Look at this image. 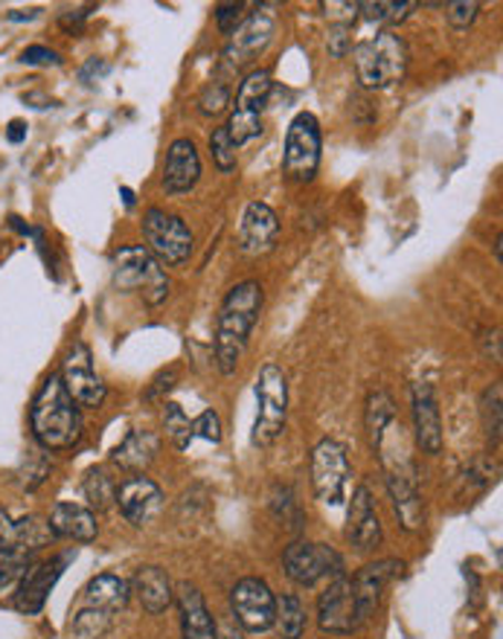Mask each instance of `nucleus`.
I'll use <instances>...</instances> for the list:
<instances>
[{
  "instance_id": "4468645a",
  "label": "nucleus",
  "mask_w": 503,
  "mask_h": 639,
  "mask_svg": "<svg viewBox=\"0 0 503 639\" xmlns=\"http://www.w3.org/2000/svg\"><path fill=\"white\" fill-rule=\"evenodd\" d=\"M230 610L244 631H271L276 622V596L262 578H242L230 590Z\"/></svg>"
},
{
  "instance_id": "ea45409f",
  "label": "nucleus",
  "mask_w": 503,
  "mask_h": 639,
  "mask_svg": "<svg viewBox=\"0 0 503 639\" xmlns=\"http://www.w3.org/2000/svg\"><path fill=\"white\" fill-rule=\"evenodd\" d=\"M353 27L349 24H329V35H326V50H329L332 59H340L346 55L349 44H353Z\"/></svg>"
},
{
  "instance_id": "ddd939ff",
  "label": "nucleus",
  "mask_w": 503,
  "mask_h": 639,
  "mask_svg": "<svg viewBox=\"0 0 503 639\" xmlns=\"http://www.w3.org/2000/svg\"><path fill=\"white\" fill-rule=\"evenodd\" d=\"M285 576L300 587H315L321 578L344 576V558L332 546L297 541L283 553Z\"/></svg>"
},
{
  "instance_id": "4be33fe9",
  "label": "nucleus",
  "mask_w": 503,
  "mask_h": 639,
  "mask_svg": "<svg viewBox=\"0 0 503 639\" xmlns=\"http://www.w3.org/2000/svg\"><path fill=\"white\" fill-rule=\"evenodd\" d=\"M401 569H405V564L396 562V558H385V562L367 564V567L355 576L353 590H355V605H358V619H361V622H367V619L376 614L387 585L399 576Z\"/></svg>"
},
{
  "instance_id": "bb28decb",
  "label": "nucleus",
  "mask_w": 503,
  "mask_h": 639,
  "mask_svg": "<svg viewBox=\"0 0 503 639\" xmlns=\"http://www.w3.org/2000/svg\"><path fill=\"white\" fill-rule=\"evenodd\" d=\"M160 451V439L151 433V430H132L123 442L114 448L111 453V462L128 474H143L146 468L155 462Z\"/></svg>"
},
{
  "instance_id": "423d86ee",
  "label": "nucleus",
  "mask_w": 503,
  "mask_h": 639,
  "mask_svg": "<svg viewBox=\"0 0 503 639\" xmlns=\"http://www.w3.org/2000/svg\"><path fill=\"white\" fill-rule=\"evenodd\" d=\"M111 265H114V285L126 294H140L149 305L166 303V296L172 291V280L143 244L119 248Z\"/></svg>"
},
{
  "instance_id": "a878e982",
  "label": "nucleus",
  "mask_w": 503,
  "mask_h": 639,
  "mask_svg": "<svg viewBox=\"0 0 503 639\" xmlns=\"http://www.w3.org/2000/svg\"><path fill=\"white\" fill-rule=\"evenodd\" d=\"M178 610H181V633L184 639H216V619L205 605V596L196 585L184 582L175 593Z\"/></svg>"
},
{
  "instance_id": "20e7f679",
  "label": "nucleus",
  "mask_w": 503,
  "mask_h": 639,
  "mask_svg": "<svg viewBox=\"0 0 503 639\" xmlns=\"http://www.w3.org/2000/svg\"><path fill=\"white\" fill-rule=\"evenodd\" d=\"M355 73L367 91H385L408 73V44L394 30H378L355 48Z\"/></svg>"
},
{
  "instance_id": "4c0bfd02",
  "label": "nucleus",
  "mask_w": 503,
  "mask_h": 639,
  "mask_svg": "<svg viewBox=\"0 0 503 639\" xmlns=\"http://www.w3.org/2000/svg\"><path fill=\"white\" fill-rule=\"evenodd\" d=\"M478 12H480V3H469V0H463V3H449L446 7V18H449V24L454 27L457 32H465L469 27L478 21Z\"/></svg>"
},
{
  "instance_id": "39448f33",
  "label": "nucleus",
  "mask_w": 503,
  "mask_h": 639,
  "mask_svg": "<svg viewBox=\"0 0 503 639\" xmlns=\"http://www.w3.org/2000/svg\"><path fill=\"white\" fill-rule=\"evenodd\" d=\"M50 541L53 532L41 517L27 515L12 521L7 509H0V585L7 587L24 576L35 553H41Z\"/></svg>"
},
{
  "instance_id": "6e6552de",
  "label": "nucleus",
  "mask_w": 503,
  "mask_h": 639,
  "mask_svg": "<svg viewBox=\"0 0 503 639\" xmlns=\"http://www.w3.org/2000/svg\"><path fill=\"white\" fill-rule=\"evenodd\" d=\"M271 87H274V82H271V73H268L265 67H253V71L239 82L237 105H233L230 123L224 125L237 148L262 134V114H265Z\"/></svg>"
},
{
  "instance_id": "7ed1b4c3",
  "label": "nucleus",
  "mask_w": 503,
  "mask_h": 639,
  "mask_svg": "<svg viewBox=\"0 0 503 639\" xmlns=\"http://www.w3.org/2000/svg\"><path fill=\"white\" fill-rule=\"evenodd\" d=\"M132 585L117 573H99L87 582L80 610L73 614L71 631L76 639H99L114 622V616L128 605Z\"/></svg>"
},
{
  "instance_id": "a19ab883",
  "label": "nucleus",
  "mask_w": 503,
  "mask_h": 639,
  "mask_svg": "<svg viewBox=\"0 0 503 639\" xmlns=\"http://www.w3.org/2000/svg\"><path fill=\"white\" fill-rule=\"evenodd\" d=\"M323 9H326V21L329 24H355V18H358V3H349V0H344V3H338V0H332V3H323Z\"/></svg>"
},
{
  "instance_id": "c85d7f7f",
  "label": "nucleus",
  "mask_w": 503,
  "mask_h": 639,
  "mask_svg": "<svg viewBox=\"0 0 503 639\" xmlns=\"http://www.w3.org/2000/svg\"><path fill=\"white\" fill-rule=\"evenodd\" d=\"M396 421V407L394 398L387 396L385 390L370 392L367 398V433H370V444L378 451L381 439L387 437V430L394 428Z\"/></svg>"
},
{
  "instance_id": "b1692460",
  "label": "nucleus",
  "mask_w": 503,
  "mask_h": 639,
  "mask_svg": "<svg viewBox=\"0 0 503 639\" xmlns=\"http://www.w3.org/2000/svg\"><path fill=\"white\" fill-rule=\"evenodd\" d=\"M413 428H417V444L425 453L442 451V419L440 405H437V392L431 384H413Z\"/></svg>"
},
{
  "instance_id": "9d476101",
  "label": "nucleus",
  "mask_w": 503,
  "mask_h": 639,
  "mask_svg": "<svg viewBox=\"0 0 503 639\" xmlns=\"http://www.w3.org/2000/svg\"><path fill=\"white\" fill-rule=\"evenodd\" d=\"M271 39H274V15L265 12V7H256V12L244 18L239 30L230 35L228 48L221 53L219 76L237 78L248 64H253L265 53Z\"/></svg>"
},
{
  "instance_id": "e433bc0d",
  "label": "nucleus",
  "mask_w": 503,
  "mask_h": 639,
  "mask_svg": "<svg viewBox=\"0 0 503 639\" xmlns=\"http://www.w3.org/2000/svg\"><path fill=\"white\" fill-rule=\"evenodd\" d=\"M244 3H237V0H233V3H219V7H216V24H219V32L221 35H233V32L239 30V24H242L244 21Z\"/></svg>"
},
{
  "instance_id": "473e14b6",
  "label": "nucleus",
  "mask_w": 503,
  "mask_h": 639,
  "mask_svg": "<svg viewBox=\"0 0 503 639\" xmlns=\"http://www.w3.org/2000/svg\"><path fill=\"white\" fill-rule=\"evenodd\" d=\"M164 428L166 437L175 442V448L187 451L189 442H192V421H189L187 413H184L178 405H172V401L164 407Z\"/></svg>"
},
{
  "instance_id": "393cba45",
  "label": "nucleus",
  "mask_w": 503,
  "mask_h": 639,
  "mask_svg": "<svg viewBox=\"0 0 503 639\" xmlns=\"http://www.w3.org/2000/svg\"><path fill=\"white\" fill-rule=\"evenodd\" d=\"M48 526L53 532V538H67L76 541V544H91V541H96V532H99L96 515L91 509L82 506V503H64V500L50 509Z\"/></svg>"
},
{
  "instance_id": "f257e3e1",
  "label": "nucleus",
  "mask_w": 503,
  "mask_h": 639,
  "mask_svg": "<svg viewBox=\"0 0 503 639\" xmlns=\"http://www.w3.org/2000/svg\"><path fill=\"white\" fill-rule=\"evenodd\" d=\"M262 303H265L262 285L253 280L239 282L224 296L219 317H216V364H219L221 375L237 373L253 326L260 323Z\"/></svg>"
},
{
  "instance_id": "0eeeda50",
  "label": "nucleus",
  "mask_w": 503,
  "mask_h": 639,
  "mask_svg": "<svg viewBox=\"0 0 503 639\" xmlns=\"http://www.w3.org/2000/svg\"><path fill=\"white\" fill-rule=\"evenodd\" d=\"M285 419H289V378L280 364L268 360L256 375V421L251 442L256 448H271L283 437Z\"/></svg>"
},
{
  "instance_id": "6ab92c4d",
  "label": "nucleus",
  "mask_w": 503,
  "mask_h": 639,
  "mask_svg": "<svg viewBox=\"0 0 503 639\" xmlns=\"http://www.w3.org/2000/svg\"><path fill=\"white\" fill-rule=\"evenodd\" d=\"M239 250L244 256H265L280 242V219L265 201H251L244 207L237 233Z\"/></svg>"
},
{
  "instance_id": "5701e85b",
  "label": "nucleus",
  "mask_w": 503,
  "mask_h": 639,
  "mask_svg": "<svg viewBox=\"0 0 503 639\" xmlns=\"http://www.w3.org/2000/svg\"><path fill=\"white\" fill-rule=\"evenodd\" d=\"M198 178H201V157L196 143L189 137H178L166 151L164 189L169 196H184L189 189H196Z\"/></svg>"
},
{
  "instance_id": "c756f323",
  "label": "nucleus",
  "mask_w": 503,
  "mask_h": 639,
  "mask_svg": "<svg viewBox=\"0 0 503 639\" xmlns=\"http://www.w3.org/2000/svg\"><path fill=\"white\" fill-rule=\"evenodd\" d=\"M283 639H300L306 633V608L294 593H285L283 599L276 601V622Z\"/></svg>"
},
{
  "instance_id": "f704fd0d",
  "label": "nucleus",
  "mask_w": 503,
  "mask_h": 639,
  "mask_svg": "<svg viewBox=\"0 0 503 639\" xmlns=\"http://www.w3.org/2000/svg\"><path fill=\"white\" fill-rule=\"evenodd\" d=\"M210 151H212V164L219 166V172L230 175L233 169H237V146H233V140H230V134L224 125L210 134Z\"/></svg>"
},
{
  "instance_id": "dca6fc26",
  "label": "nucleus",
  "mask_w": 503,
  "mask_h": 639,
  "mask_svg": "<svg viewBox=\"0 0 503 639\" xmlns=\"http://www.w3.org/2000/svg\"><path fill=\"white\" fill-rule=\"evenodd\" d=\"M317 622L326 633H353L361 619H358V605H355V590L353 578L338 576L332 578L329 587L321 593L317 599Z\"/></svg>"
},
{
  "instance_id": "58836bf2",
  "label": "nucleus",
  "mask_w": 503,
  "mask_h": 639,
  "mask_svg": "<svg viewBox=\"0 0 503 639\" xmlns=\"http://www.w3.org/2000/svg\"><path fill=\"white\" fill-rule=\"evenodd\" d=\"M207 439V442L219 444L221 442V419L216 410H205L192 421V439Z\"/></svg>"
},
{
  "instance_id": "1a4fd4ad",
  "label": "nucleus",
  "mask_w": 503,
  "mask_h": 639,
  "mask_svg": "<svg viewBox=\"0 0 503 639\" xmlns=\"http://www.w3.org/2000/svg\"><path fill=\"white\" fill-rule=\"evenodd\" d=\"M321 123L315 114L300 111L297 117L289 125L285 134V155H283V172L292 184H312L321 166Z\"/></svg>"
},
{
  "instance_id": "49530a36",
  "label": "nucleus",
  "mask_w": 503,
  "mask_h": 639,
  "mask_svg": "<svg viewBox=\"0 0 503 639\" xmlns=\"http://www.w3.org/2000/svg\"><path fill=\"white\" fill-rule=\"evenodd\" d=\"M32 18H39V9H30V12H9V21H32Z\"/></svg>"
},
{
  "instance_id": "f3484780",
  "label": "nucleus",
  "mask_w": 503,
  "mask_h": 639,
  "mask_svg": "<svg viewBox=\"0 0 503 639\" xmlns=\"http://www.w3.org/2000/svg\"><path fill=\"white\" fill-rule=\"evenodd\" d=\"M76 553H64L55 555V558H48L41 564H30L24 569V576L18 578V596H15V608L27 616H35L44 610L48 605L50 590L55 587V582L62 578L64 567L71 562Z\"/></svg>"
},
{
  "instance_id": "412c9836",
  "label": "nucleus",
  "mask_w": 503,
  "mask_h": 639,
  "mask_svg": "<svg viewBox=\"0 0 503 639\" xmlns=\"http://www.w3.org/2000/svg\"><path fill=\"white\" fill-rule=\"evenodd\" d=\"M385 538L381 523L376 515V503L370 497L367 485H358L353 492V503L346 512V541L358 549V553H373Z\"/></svg>"
},
{
  "instance_id": "72a5a7b5",
  "label": "nucleus",
  "mask_w": 503,
  "mask_h": 639,
  "mask_svg": "<svg viewBox=\"0 0 503 639\" xmlns=\"http://www.w3.org/2000/svg\"><path fill=\"white\" fill-rule=\"evenodd\" d=\"M230 78L219 76L216 82H210V85L205 87V94L198 96V111L205 114V117H219V114H224V108L230 105Z\"/></svg>"
},
{
  "instance_id": "a211bd4d",
  "label": "nucleus",
  "mask_w": 503,
  "mask_h": 639,
  "mask_svg": "<svg viewBox=\"0 0 503 639\" xmlns=\"http://www.w3.org/2000/svg\"><path fill=\"white\" fill-rule=\"evenodd\" d=\"M387 471V492L394 500V512L399 517L401 530L405 532H419L425 526V509H422V494L417 489V480H413V471H410L408 462H385Z\"/></svg>"
},
{
  "instance_id": "de8ad7c7",
  "label": "nucleus",
  "mask_w": 503,
  "mask_h": 639,
  "mask_svg": "<svg viewBox=\"0 0 503 639\" xmlns=\"http://www.w3.org/2000/svg\"><path fill=\"white\" fill-rule=\"evenodd\" d=\"M123 198H126V203L128 207H134V192L128 187H123Z\"/></svg>"
},
{
  "instance_id": "79ce46f5",
  "label": "nucleus",
  "mask_w": 503,
  "mask_h": 639,
  "mask_svg": "<svg viewBox=\"0 0 503 639\" xmlns=\"http://www.w3.org/2000/svg\"><path fill=\"white\" fill-rule=\"evenodd\" d=\"M18 62L27 64V67H44V64H62V59H59L55 50L44 48V44H32V48H27L24 53H21Z\"/></svg>"
},
{
  "instance_id": "2f4dec72",
  "label": "nucleus",
  "mask_w": 503,
  "mask_h": 639,
  "mask_svg": "<svg viewBox=\"0 0 503 639\" xmlns=\"http://www.w3.org/2000/svg\"><path fill=\"white\" fill-rule=\"evenodd\" d=\"M413 9H417V3H410V0H401V3H385V0H378V3H358V12H364V18H367L370 24L387 27L401 24Z\"/></svg>"
},
{
  "instance_id": "aec40b11",
  "label": "nucleus",
  "mask_w": 503,
  "mask_h": 639,
  "mask_svg": "<svg viewBox=\"0 0 503 639\" xmlns=\"http://www.w3.org/2000/svg\"><path fill=\"white\" fill-rule=\"evenodd\" d=\"M117 506L132 526H146L164 506V492L149 476L132 474L117 485Z\"/></svg>"
},
{
  "instance_id": "2eb2a0df",
  "label": "nucleus",
  "mask_w": 503,
  "mask_h": 639,
  "mask_svg": "<svg viewBox=\"0 0 503 639\" xmlns=\"http://www.w3.org/2000/svg\"><path fill=\"white\" fill-rule=\"evenodd\" d=\"M59 378H62L64 390L71 392V398L80 407H103L105 396H108V387H105L103 378H99L94 369L91 349H87L82 341H76V344L71 346Z\"/></svg>"
},
{
  "instance_id": "37998d69",
  "label": "nucleus",
  "mask_w": 503,
  "mask_h": 639,
  "mask_svg": "<svg viewBox=\"0 0 503 639\" xmlns=\"http://www.w3.org/2000/svg\"><path fill=\"white\" fill-rule=\"evenodd\" d=\"M175 381H178V367H169V373H160L158 378L151 381V387H149V392H146V396L158 398L164 390H172Z\"/></svg>"
},
{
  "instance_id": "cd10ccee",
  "label": "nucleus",
  "mask_w": 503,
  "mask_h": 639,
  "mask_svg": "<svg viewBox=\"0 0 503 639\" xmlns=\"http://www.w3.org/2000/svg\"><path fill=\"white\" fill-rule=\"evenodd\" d=\"M132 593L140 599L143 610H149L151 616L164 614V610L175 601L172 582H169V576H166L160 567L137 569L132 582Z\"/></svg>"
},
{
  "instance_id": "f03ea898",
  "label": "nucleus",
  "mask_w": 503,
  "mask_h": 639,
  "mask_svg": "<svg viewBox=\"0 0 503 639\" xmlns=\"http://www.w3.org/2000/svg\"><path fill=\"white\" fill-rule=\"evenodd\" d=\"M30 428L44 451H71L82 442L85 421H82L80 405L64 390L59 375H50L32 398Z\"/></svg>"
},
{
  "instance_id": "7c9ffc66",
  "label": "nucleus",
  "mask_w": 503,
  "mask_h": 639,
  "mask_svg": "<svg viewBox=\"0 0 503 639\" xmlns=\"http://www.w3.org/2000/svg\"><path fill=\"white\" fill-rule=\"evenodd\" d=\"M82 492H85L87 503L94 509H108L111 503H117V483L105 474L103 468H91V471H87Z\"/></svg>"
},
{
  "instance_id": "a18cd8bd",
  "label": "nucleus",
  "mask_w": 503,
  "mask_h": 639,
  "mask_svg": "<svg viewBox=\"0 0 503 639\" xmlns=\"http://www.w3.org/2000/svg\"><path fill=\"white\" fill-rule=\"evenodd\" d=\"M27 128H30V125L24 123V119H12V123L7 125V140L9 143H24L27 140Z\"/></svg>"
},
{
  "instance_id": "f8f14e48",
  "label": "nucleus",
  "mask_w": 503,
  "mask_h": 639,
  "mask_svg": "<svg viewBox=\"0 0 503 639\" xmlns=\"http://www.w3.org/2000/svg\"><path fill=\"white\" fill-rule=\"evenodd\" d=\"M308 468H312V489H315L317 500H323L326 506H340L346 500V489H349V476H353L344 444L335 439H321L312 451Z\"/></svg>"
},
{
  "instance_id": "9b49d317",
  "label": "nucleus",
  "mask_w": 503,
  "mask_h": 639,
  "mask_svg": "<svg viewBox=\"0 0 503 639\" xmlns=\"http://www.w3.org/2000/svg\"><path fill=\"white\" fill-rule=\"evenodd\" d=\"M143 235L149 244V253L158 259L160 265H184L192 253V233L187 221L175 212H166L160 207H151L143 216Z\"/></svg>"
},
{
  "instance_id": "c9c22d12",
  "label": "nucleus",
  "mask_w": 503,
  "mask_h": 639,
  "mask_svg": "<svg viewBox=\"0 0 503 639\" xmlns=\"http://www.w3.org/2000/svg\"><path fill=\"white\" fill-rule=\"evenodd\" d=\"M483 425H486L489 444H501V384H492L483 392Z\"/></svg>"
},
{
  "instance_id": "c03bdc74",
  "label": "nucleus",
  "mask_w": 503,
  "mask_h": 639,
  "mask_svg": "<svg viewBox=\"0 0 503 639\" xmlns=\"http://www.w3.org/2000/svg\"><path fill=\"white\" fill-rule=\"evenodd\" d=\"M216 639H244V637L239 622H233V619H221V622L216 625Z\"/></svg>"
}]
</instances>
